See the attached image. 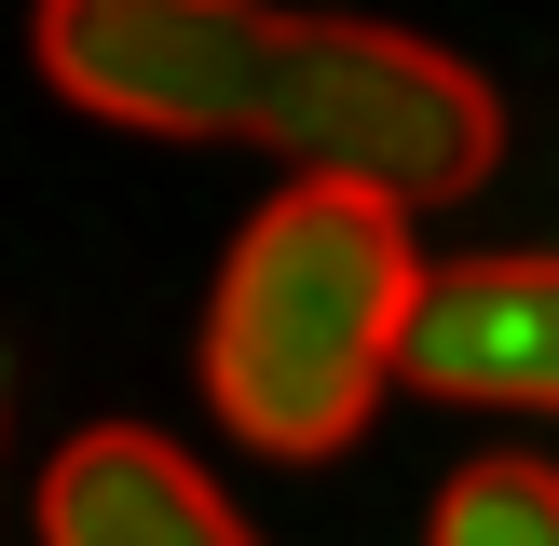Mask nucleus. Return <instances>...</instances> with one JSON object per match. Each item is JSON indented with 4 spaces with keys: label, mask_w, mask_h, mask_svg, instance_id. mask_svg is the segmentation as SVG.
<instances>
[{
    "label": "nucleus",
    "mask_w": 559,
    "mask_h": 546,
    "mask_svg": "<svg viewBox=\"0 0 559 546\" xmlns=\"http://www.w3.org/2000/svg\"><path fill=\"white\" fill-rule=\"evenodd\" d=\"M41 82L123 136H246L382 205H464L506 164V109L464 55L287 0H41Z\"/></svg>",
    "instance_id": "f257e3e1"
},
{
    "label": "nucleus",
    "mask_w": 559,
    "mask_h": 546,
    "mask_svg": "<svg viewBox=\"0 0 559 546\" xmlns=\"http://www.w3.org/2000/svg\"><path fill=\"white\" fill-rule=\"evenodd\" d=\"M437 260L409 246V205L355 178H287L260 218L233 233L205 300V396L246 451L273 464H328L369 437V410L409 382Z\"/></svg>",
    "instance_id": "f03ea898"
},
{
    "label": "nucleus",
    "mask_w": 559,
    "mask_h": 546,
    "mask_svg": "<svg viewBox=\"0 0 559 546\" xmlns=\"http://www.w3.org/2000/svg\"><path fill=\"white\" fill-rule=\"evenodd\" d=\"M27 519H41V546H260L233 519V491H218L178 437H151V424H82L69 451L41 464Z\"/></svg>",
    "instance_id": "7ed1b4c3"
},
{
    "label": "nucleus",
    "mask_w": 559,
    "mask_h": 546,
    "mask_svg": "<svg viewBox=\"0 0 559 546\" xmlns=\"http://www.w3.org/2000/svg\"><path fill=\"white\" fill-rule=\"evenodd\" d=\"M409 382L478 410H559V260H451L409 342Z\"/></svg>",
    "instance_id": "20e7f679"
},
{
    "label": "nucleus",
    "mask_w": 559,
    "mask_h": 546,
    "mask_svg": "<svg viewBox=\"0 0 559 546\" xmlns=\"http://www.w3.org/2000/svg\"><path fill=\"white\" fill-rule=\"evenodd\" d=\"M424 546H559V464L533 451H491L437 491V533Z\"/></svg>",
    "instance_id": "39448f33"
}]
</instances>
